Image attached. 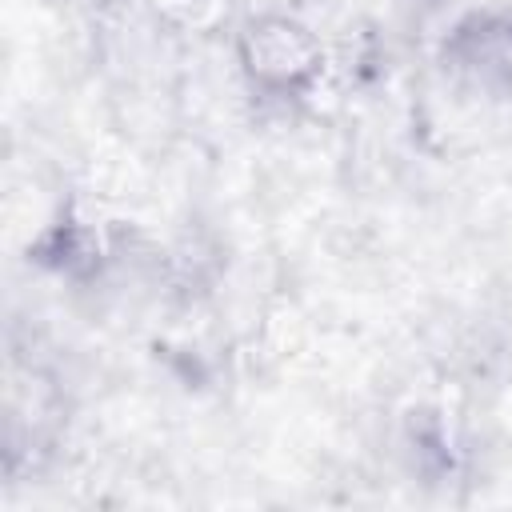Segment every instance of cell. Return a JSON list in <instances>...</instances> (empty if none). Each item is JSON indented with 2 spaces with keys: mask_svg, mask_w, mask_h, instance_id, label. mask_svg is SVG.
I'll return each mask as SVG.
<instances>
[{
  "mask_svg": "<svg viewBox=\"0 0 512 512\" xmlns=\"http://www.w3.org/2000/svg\"><path fill=\"white\" fill-rule=\"evenodd\" d=\"M236 64L244 80L264 96H308L324 76V44L320 36L288 16V12H260L248 16L236 32Z\"/></svg>",
  "mask_w": 512,
  "mask_h": 512,
  "instance_id": "obj_1",
  "label": "cell"
},
{
  "mask_svg": "<svg viewBox=\"0 0 512 512\" xmlns=\"http://www.w3.org/2000/svg\"><path fill=\"white\" fill-rule=\"evenodd\" d=\"M448 68L488 96H512V16H472L444 40Z\"/></svg>",
  "mask_w": 512,
  "mask_h": 512,
  "instance_id": "obj_2",
  "label": "cell"
}]
</instances>
